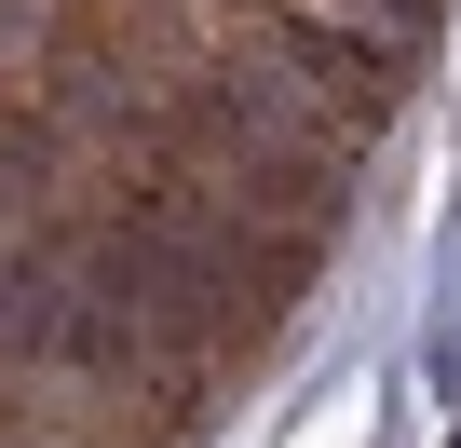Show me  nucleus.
Masks as SVG:
<instances>
[{"label": "nucleus", "mask_w": 461, "mask_h": 448, "mask_svg": "<svg viewBox=\"0 0 461 448\" xmlns=\"http://www.w3.org/2000/svg\"><path fill=\"white\" fill-rule=\"evenodd\" d=\"M149 150H176L217 204H245L258 232H299V245H326V217H339V190H353V123L312 109L258 41H245V55H203L190 96H176V123H163Z\"/></svg>", "instance_id": "nucleus-1"}, {"label": "nucleus", "mask_w": 461, "mask_h": 448, "mask_svg": "<svg viewBox=\"0 0 461 448\" xmlns=\"http://www.w3.org/2000/svg\"><path fill=\"white\" fill-rule=\"evenodd\" d=\"M258 55H272L312 109H339L353 136L393 109V41H366V28H339V14H299V0H272V14H258Z\"/></svg>", "instance_id": "nucleus-2"}]
</instances>
